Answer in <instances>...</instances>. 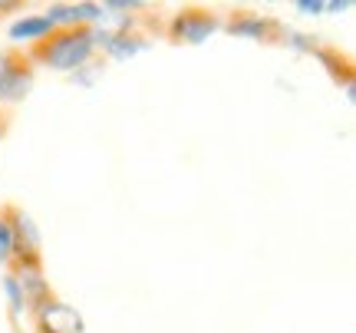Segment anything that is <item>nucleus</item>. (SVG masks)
<instances>
[{
	"label": "nucleus",
	"instance_id": "nucleus-3",
	"mask_svg": "<svg viewBox=\"0 0 356 333\" xmlns=\"http://www.w3.org/2000/svg\"><path fill=\"white\" fill-rule=\"evenodd\" d=\"M33 314H37L40 333H83V320H79L76 310L60 304V300H53V297L37 304Z\"/></svg>",
	"mask_w": 356,
	"mask_h": 333
},
{
	"label": "nucleus",
	"instance_id": "nucleus-7",
	"mask_svg": "<svg viewBox=\"0 0 356 333\" xmlns=\"http://www.w3.org/2000/svg\"><path fill=\"white\" fill-rule=\"evenodd\" d=\"M13 257V231L10 221L0 218V261H10Z\"/></svg>",
	"mask_w": 356,
	"mask_h": 333
},
{
	"label": "nucleus",
	"instance_id": "nucleus-4",
	"mask_svg": "<svg viewBox=\"0 0 356 333\" xmlns=\"http://www.w3.org/2000/svg\"><path fill=\"white\" fill-rule=\"evenodd\" d=\"M53 30H56V26H53L47 17H24L20 24L10 26V40H33V43H37V40H43L47 33H53Z\"/></svg>",
	"mask_w": 356,
	"mask_h": 333
},
{
	"label": "nucleus",
	"instance_id": "nucleus-9",
	"mask_svg": "<svg viewBox=\"0 0 356 333\" xmlns=\"http://www.w3.org/2000/svg\"><path fill=\"white\" fill-rule=\"evenodd\" d=\"M20 7H24L20 0H10V3H7V0H0V13L3 10H20Z\"/></svg>",
	"mask_w": 356,
	"mask_h": 333
},
{
	"label": "nucleus",
	"instance_id": "nucleus-10",
	"mask_svg": "<svg viewBox=\"0 0 356 333\" xmlns=\"http://www.w3.org/2000/svg\"><path fill=\"white\" fill-rule=\"evenodd\" d=\"M3 136H7V115L0 113V142H3Z\"/></svg>",
	"mask_w": 356,
	"mask_h": 333
},
{
	"label": "nucleus",
	"instance_id": "nucleus-8",
	"mask_svg": "<svg viewBox=\"0 0 356 333\" xmlns=\"http://www.w3.org/2000/svg\"><path fill=\"white\" fill-rule=\"evenodd\" d=\"M297 10L317 13V10H323V3H320V0H300V3H297Z\"/></svg>",
	"mask_w": 356,
	"mask_h": 333
},
{
	"label": "nucleus",
	"instance_id": "nucleus-6",
	"mask_svg": "<svg viewBox=\"0 0 356 333\" xmlns=\"http://www.w3.org/2000/svg\"><path fill=\"white\" fill-rule=\"evenodd\" d=\"M3 287H7V297H10V310H13V314H24L26 300H24V291H20L17 274H7V277H3Z\"/></svg>",
	"mask_w": 356,
	"mask_h": 333
},
{
	"label": "nucleus",
	"instance_id": "nucleus-5",
	"mask_svg": "<svg viewBox=\"0 0 356 333\" xmlns=\"http://www.w3.org/2000/svg\"><path fill=\"white\" fill-rule=\"evenodd\" d=\"M231 33H238V37H254V40H264L267 30H274L270 20H261V17H238V20H231L228 24Z\"/></svg>",
	"mask_w": 356,
	"mask_h": 333
},
{
	"label": "nucleus",
	"instance_id": "nucleus-2",
	"mask_svg": "<svg viewBox=\"0 0 356 333\" xmlns=\"http://www.w3.org/2000/svg\"><path fill=\"white\" fill-rule=\"evenodd\" d=\"M218 17L211 10H198V7H191V10H181L175 13V20L168 26V33L172 40H185V43H202L208 40L211 33L218 30Z\"/></svg>",
	"mask_w": 356,
	"mask_h": 333
},
{
	"label": "nucleus",
	"instance_id": "nucleus-1",
	"mask_svg": "<svg viewBox=\"0 0 356 333\" xmlns=\"http://www.w3.org/2000/svg\"><path fill=\"white\" fill-rule=\"evenodd\" d=\"M96 50V30L89 26H56L53 33L37 40L26 60L30 63H43L50 70H79Z\"/></svg>",
	"mask_w": 356,
	"mask_h": 333
}]
</instances>
